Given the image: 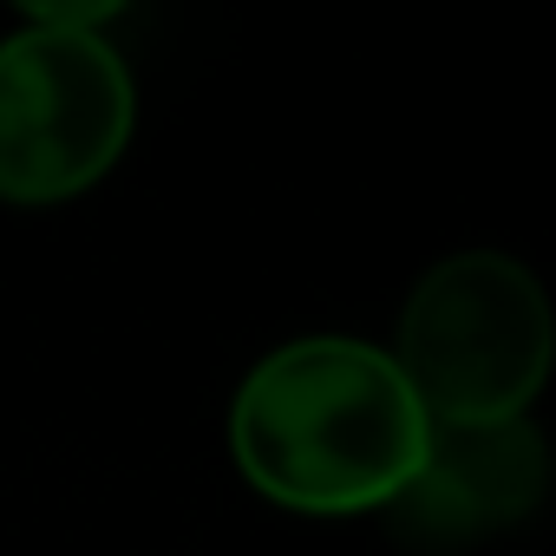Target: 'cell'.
Segmentation results:
<instances>
[{"instance_id": "cell-1", "label": "cell", "mask_w": 556, "mask_h": 556, "mask_svg": "<svg viewBox=\"0 0 556 556\" xmlns=\"http://www.w3.org/2000/svg\"><path fill=\"white\" fill-rule=\"evenodd\" d=\"M432 419L400 380L393 354L348 334H302L262 354L229 400V458L282 510L367 517L387 510L419 458Z\"/></svg>"}, {"instance_id": "cell-2", "label": "cell", "mask_w": 556, "mask_h": 556, "mask_svg": "<svg viewBox=\"0 0 556 556\" xmlns=\"http://www.w3.org/2000/svg\"><path fill=\"white\" fill-rule=\"evenodd\" d=\"M556 361L543 282L504 249H458L432 262L406 308L393 367L432 426L523 419Z\"/></svg>"}, {"instance_id": "cell-3", "label": "cell", "mask_w": 556, "mask_h": 556, "mask_svg": "<svg viewBox=\"0 0 556 556\" xmlns=\"http://www.w3.org/2000/svg\"><path fill=\"white\" fill-rule=\"evenodd\" d=\"M99 21L112 8H34L0 40V203L86 197L125 157L138 86Z\"/></svg>"}, {"instance_id": "cell-4", "label": "cell", "mask_w": 556, "mask_h": 556, "mask_svg": "<svg viewBox=\"0 0 556 556\" xmlns=\"http://www.w3.org/2000/svg\"><path fill=\"white\" fill-rule=\"evenodd\" d=\"M549 491V452L530 419L432 426L413 484L387 504V530L406 549L452 556L517 530Z\"/></svg>"}]
</instances>
